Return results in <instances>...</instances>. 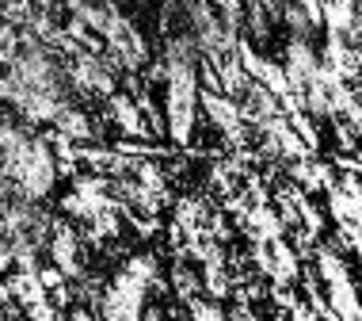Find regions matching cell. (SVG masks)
<instances>
[]
</instances>
